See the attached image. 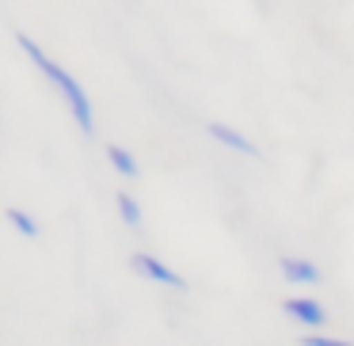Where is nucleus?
I'll list each match as a JSON object with an SVG mask.
<instances>
[{
    "instance_id": "1",
    "label": "nucleus",
    "mask_w": 354,
    "mask_h": 346,
    "mask_svg": "<svg viewBox=\"0 0 354 346\" xmlns=\"http://www.w3.org/2000/svg\"><path fill=\"white\" fill-rule=\"evenodd\" d=\"M16 42H19V46H24V54H27V57H31V61H35V69H39L42 77H46V80H54V84H57V92L65 95V103H69L73 118H77L80 133H92V130H95V118H92V103H88L84 88L77 84V77H73V73H65L62 65H54V61H50V57L42 54V46H39V42H31V35H24V31H19V35H16Z\"/></svg>"
},
{
    "instance_id": "2",
    "label": "nucleus",
    "mask_w": 354,
    "mask_h": 346,
    "mask_svg": "<svg viewBox=\"0 0 354 346\" xmlns=\"http://www.w3.org/2000/svg\"><path fill=\"white\" fill-rule=\"evenodd\" d=\"M130 270H133V274H141V278H149V282H160V285H168V289H187L183 274H179V270H171L168 262H160L156 255H145V251H138V255L130 259Z\"/></svg>"
},
{
    "instance_id": "3",
    "label": "nucleus",
    "mask_w": 354,
    "mask_h": 346,
    "mask_svg": "<svg viewBox=\"0 0 354 346\" xmlns=\"http://www.w3.org/2000/svg\"><path fill=\"white\" fill-rule=\"evenodd\" d=\"M282 312L290 316V320L305 323V327H328V308H324L320 300H313V297H286Z\"/></svg>"
},
{
    "instance_id": "4",
    "label": "nucleus",
    "mask_w": 354,
    "mask_h": 346,
    "mask_svg": "<svg viewBox=\"0 0 354 346\" xmlns=\"http://www.w3.org/2000/svg\"><path fill=\"white\" fill-rule=\"evenodd\" d=\"M278 270H282V278H286V282H293V285H320L324 282L320 267H316L313 259H297V255L278 259Z\"/></svg>"
},
{
    "instance_id": "5",
    "label": "nucleus",
    "mask_w": 354,
    "mask_h": 346,
    "mask_svg": "<svg viewBox=\"0 0 354 346\" xmlns=\"http://www.w3.org/2000/svg\"><path fill=\"white\" fill-rule=\"evenodd\" d=\"M206 133H209L214 141H221L225 148H232V153H244V156H252V160H259V156H263L259 148H255V141H252V137L236 133L232 126H225V122H209V126H206Z\"/></svg>"
},
{
    "instance_id": "6",
    "label": "nucleus",
    "mask_w": 354,
    "mask_h": 346,
    "mask_svg": "<svg viewBox=\"0 0 354 346\" xmlns=\"http://www.w3.org/2000/svg\"><path fill=\"white\" fill-rule=\"evenodd\" d=\"M107 160L115 164V171H118L122 179H138V175H141L138 160H133L130 148H122V145H107Z\"/></svg>"
},
{
    "instance_id": "7",
    "label": "nucleus",
    "mask_w": 354,
    "mask_h": 346,
    "mask_svg": "<svg viewBox=\"0 0 354 346\" xmlns=\"http://www.w3.org/2000/svg\"><path fill=\"white\" fill-rule=\"evenodd\" d=\"M4 217H8V224L19 232V236H27V240H39V236H42L39 221H35V217H27L24 209H16V206H12V209H4Z\"/></svg>"
},
{
    "instance_id": "8",
    "label": "nucleus",
    "mask_w": 354,
    "mask_h": 346,
    "mask_svg": "<svg viewBox=\"0 0 354 346\" xmlns=\"http://www.w3.org/2000/svg\"><path fill=\"white\" fill-rule=\"evenodd\" d=\"M118 213H122V221L130 224V229H141V206H138V198L133 194H118Z\"/></svg>"
},
{
    "instance_id": "9",
    "label": "nucleus",
    "mask_w": 354,
    "mask_h": 346,
    "mask_svg": "<svg viewBox=\"0 0 354 346\" xmlns=\"http://www.w3.org/2000/svg\"><path fill=\"white\" fill-rule=\"evenodd\" d=\"M301 346H343V338H335V335H305Z\"/></svg>"
}]
</instances>
